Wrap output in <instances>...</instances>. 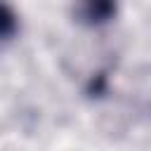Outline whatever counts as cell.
I'll return each instance as SVG.
<instances>
[{"mask_svg": "<svg viewBox=\"0 0 151 151\" xmlns=\"http://www.w3.org/2000/svg\"><path fill=\"white\" fill-rule=\"evenodd\" d=\"M118 14V0H76L73 17L80 26L99 28L113 21Z\"/></svg>", "mask_w": 151, "mask_h": 151, "instance_id": "6da1fadb", "label": "cell"}, {"mask_svg": "<svg viewBox=\"0 0 151 151\" xmlns=\"http://www.w3.org/2000/svg\"><path fill=\"white\" fill-rule=\"evenodd\" d=\"M17 33H19V14L7 0H0V50L7 42H12Z\"/></svg>", "mask_w": 151, "mask_h": 151, "instance_id": "7a4b0ae2", "label": "cell"}]
</instances>
